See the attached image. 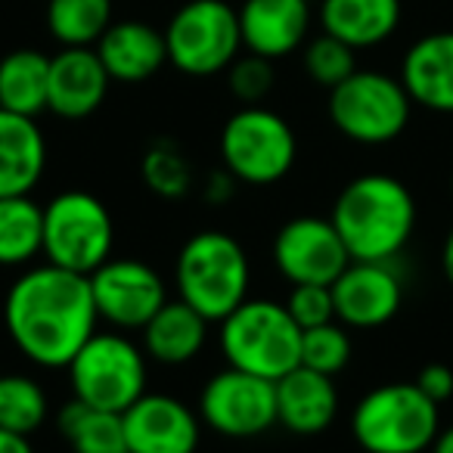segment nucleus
Returning <instances> with one entry per match:
<instances>
[{"label": "nucleus", "instance_id": "27", "mask_svg": "<svg viewBox=\"0 0 453 453\" xmlns=\"http://www.w3.org/2000/svg\"><path fill=\"white\" fill-rule=\"evenodd\" d=\"M112 26V0H47V28L63 47H96Z\"/></svg>", "mask_w": 453, "mask_h": 453}, {"label": "nucleus", "instance_id": "14", "mask_svg": "<svg viewBox=\"0 0 453 453\" xmlns=\"http://www.w3.org/2000/svg\"><path fill=\"white\" fill-rule=\"evenodd\" d=\"M335 320L348 329H376L395 320L403 283L391 261H351L333 283Z\"/></svg>", "mask_w": 453, "mask_h": 453}, {"label": "nucleus", "instance_id": "22", "mask_svg": "<svg viewBox=\"0 0 453 453\" xmlns=\"http://www.w3.org/2000/svg\"><path fill=\"white\" fill-rule=\"evenodd\" d=\"M208 323L211 320H205L199 311L189 308L183 298H174V302L168 298V302L156 311V317L140 329V333H143L146 357H152L156 364H165V366L189 364V360L205 348Z\"/></svg>", "mask_w": 453, "mask_h": 453}, {"label": "nucleus", "instance_id": "30", "mask_svg": "<svg viewBox=\"0 0 453 453\" xmlns=\"http://www.w3.org/2000/svg\"><path fill=\"white\" fill-rule=\"evenodd\" d=\"M351 360V335L339 320L323 323L314 329H302V366L323 376H335Z\"/></svg>", "mask_w": 453, "mask_h": 453}, {"label": "nucleus", "instance_id": "28", "mask_svg": "<svg viewBox=\"0 0 453 453\" xmlns=\"http://www.w3.org/2000/svg\"><path fill=\"white\" fill-rule=\"evenodd\" d=\"M47 391L41 382L22 372H7L0 376V428L19 434L38 432L47 422Z\"/></svg>", "mask_w": 453, "mask_h": 453}, {"label": "nucleus", "instance_id": "34", "mask_svg": "<svg viewBox=\"0 0 453 453\" xmlns=\"http://www.w3.org/2000/svg\"><path fill=\"white\" fill-rule=\"evenodd\" d=\"M416 385L426 397H432L434 403H444L453 397V370L447 364H426L416 376Z\"/></svg>", "mask_w": 453, "mask_h": 453}, {"label": "nucleus", "instance_id": "20", "mask_svg": "<svg viewBox=\"0 0 453 453\" xmlns=\"http://www.w3.org/2000/svg\"><path fill=\"white\" fill-rule=\"evenodd\" d=\"M401 84L416 106L453 115V32H434L410 44Z\"/></svg>", "mask_w": 453, "mask_h": 453}, {"label": "nucleus", "instance_id": "5", "mask_svg": "<svg viewBox=\"0 0 453 453\" xmlns=\"http://www.w3.org/2000/svg\"><path fill=\"white\" fill-rule=\"evenodd\" d=\"M441 432L438 403L416 382H385L366 391L351 413V434L366 453H422Z\"/></svg>", "mask_w": 453, "mask_h": 453}, {"label": "nucleus", "instance_id": "33", "mask_svg": "<svg viewBox=\"0 0 453 453\" xmlns=\"http://www.w3.org/2000/svg\"><path fill=\"white\" fill-rule=\"evenodd\" d=\"M283 304L292 314V320L302 329H314V326H323V323L335 320L333 286H314V283L292 286L289 298H286Z\"/></svg>", "mask_w": 453, "mask_h": 453}, {"label": "nucleus", "instance_id": "8", "mask_svg": "<svg viewBox=\"0 0 453 453\" xmlns=\"http://www.w3.org/2000/svg\"><path fill=\"white\" fill-rule=\"evenodd\" d=\"M115 224L103 199L65 189L44 205V258L75 273H90L112 258Z\"/></svg>", "mask_w": 453, "mask_h": 453}, {"label": "nucleus", "instance_id": "23", "mask_svg": "<svg viewBox=\"0 0 453 453\" xmlns=\"http://www.w3.org/2000/svg\"><path fill=\"white\" fill-rule=\"evenodd\" d=\"M320 26L354 50H366L397 32L401 0H323Z\"/></svg>", "mask_w": 453, "mask_h": 453}, {"label": "nucleus", "instance_id": "12", "mask_svg": "<svg viewBox=\"0 0 453 453\" xmlns=\"http://www.w3.org/2000/svg\"><path fill=\"white\" fill-rule=\"evenodd\" d=\"M90 292L100 320L115 329H143L168 302L162 273L140 258H109L90 273Z\"/></svg>", "mask_w": 453, "mask_h": 453}, {"label": "nucleus", "instance_id": "39", "mask_svg": "<svg viewBox=\"0 0 453 453\" xmlns=\"http://www.w3.org/2000/svg\"><path fill=\"white\" fill-rule=\"evenodd\" d=\"M450 196H453V174H450Z\"/></svg>", "mask_w": 453, "mask_h": 453}, {"label": "nucleus", "instance_id": "29", "mask_svg": "<svg viewBox=\"0 0 453 453\" xmlns=\"http://www.w3.org/2000/svg\"><path fill=\"white\" fill-rule=\"evenodd\" d=\"M140 174H143L146 187H150L152 193L165 196V199H180V196H187L189 187H193V168H189L180 146L171 143V140H156V143L143 152Z\"/></svg>", "mask_w": 453, "mask_h": 453}, {"label": "nucleus", "instance_id": "3", "mask_svg": "<svg viewBox=\"0 0 453 453\" xmlns=\"http://www.w3.org/2000/svg\"><path fill=\"white\" fill-rule=\"evenodd\" d=\"M177 296L205 320L220 323L249 298V255L224 230H202L183 242L174 267Z\"/></svg>", "mask_w": 453, "mask_h": 453}, {"label": "nucleus", "instance_id": "7", "mask_svg": "<svg viewBox=\"0 0 453 453\" xmlns=\"http://www.w3.org/2000/svg\"><path fill=\"white\" fill-rule=\"evenodd\" d=\"M413 100L401 78L385 72L357 69L351 78L329 90V121L342 137L364 146L391 143L410 125Z\"/></svg>", "mask_w": 453, "mask_h": 453}, {"label": "nucleus", "instance_id": "6", "mask_svg": "<svg viewBox=\"0 0 453 453\" xmlns=\"http://www.w3.org/2000/svg\"><path fill=\"white\" fill-rule=\"evenodd\" d=\"M65 370L72 397L88 407L125 413L146 395V351L121 333H94Z\"/></svg>", "mask_w": 453, "mask_h": 453}, {"label": "nucleus", "instance_id": "13", "mask_svg": "<svg viewBox=\"0 0 453 453\" xmlns=\"http://www.w3.org/2000/svg\"><path fill=\"white\" fill-rule=\"evenodd\" d=\"M273 265L292 286H333L351 265V255L333 220L304 214L280 226L273 240Z\"/></svg>", "mask_w": 453, "mask_h": 453}, {"label": "nucleus", "instance_id": "21", "mask_svg": "<svg viewBox=\"0 0 453 453\" xmlns=\"http://www.w3.org/2000/svg\"><path fill=\"white\" fill-rule=\"evenodd\" d=\"M47 168V140L38 121L0 109V199L32 196Z\"/></svg>", "mask_w": 453, "mask_h": 453}, {"label": "nucleus", "instance_id": "35", "mask_svg": "<svg viewBox=\"0 0 453 453\" xmlns=\"http://www.w3.org/2000/svg\"><path fill=\"white\" fill-rule=\"evenodd\" d=\"M234 183H236V177L230 174V171H224V174H211V177H208L205 196H208V199H214V202L230 199V193H234Z\"/></svg>", "mask_w": 453, "mask_h": 453}, {"label": "nucleus", "instance_id": "31", "mask_svg": "<svg viewBox=\"0 0 453 453\" xmlns=\"http://www.w3.org/2000/svg\"><path fill=\"white\" fill-rule=\"evenodd\" d=\"M354 47H348L345 41L333 38V35H317L314 41H308L304 47V72L314 84L320 88H339L345 78H351L357 72V59H354Z\"/></svg>", "mask_w": 453, "mask_h": 453}, {"label": "nucleus", "instance_id": "1", "mask_svg": "<svg viewBox=\"0 0 453 453\" xmlns=\"http://www.w3.org/2000/svg\"><path fill=\"white\" fill-rule=\"evenodd\" d=\"M90 277L57 265L26 271L7 292L4 326L13 345L44 370H65L96 333Z\"/></svg>", "mask_w": 453, "mask_h": 453}, {"label": "nucleus", "instance_id": "4", "mask_svg": "<svg viewBox=\"0 0 453 453\" xmlns=\"http://www.w3.org/2000/svg\"><path fill=\"white\" fill-rule=\"evenodd\" d=\"M220 351L226 366L277 382L302 366V326L292 320L286 304L246 298L220 320Z\"/></svg>", "mask_w": 453, "mask_h": 453}, {"label": "nucleus", "instance_id": "32", "mask_svg": "<svg viewBox=\"0 0 453 453\" xmlns=\"http://www.w3.org/2000/svg\"><path fill=\"white\" fill-rule=\"evenodd\" d=\"M277 81V72H273V59L258 57V53H242L230 63L226 69V84H230V94L242 103V106H261L265 96L273 90Z\"/></svg>", "mask_w": 453, "mask_h": 453}, {"label": "nucleus", "instance_id": "15", "mask_svg": "<svg viewBox=\"0 0 453 453\" xmlns=\"http://www.w3.org/2000/svg\"><path fill=\"white\" fill-rule=\"evenodd\" d=\"M131 453H196L202 438V419L193 407L171 395H150L121 413Z\"/></svg>", "mask_w": 453, "mask_h": 453}, {"label": "nucleus", "instance_id": "36", "mask_svg": "<svg viewBox=\"0 0 453 453\" xmlns=\"http://www.w3.org/2000/svg\"><path fill=\"white\" fill-rule=\"evenodd\" d=\"M0 453H35V447L28 441V434L0 428Z\"/></svg>", "mask_w": 453, "mask_h": 453}, {"label": "nucleus", "instance_id": "37", "mask_svg": "<svg viewBox=\"0 0 453 453\" xmlns=\"http://www.w3.org/2000/svg\"><path fill=\"white\" fill-rule=\"evenodd\" d=\"M441 271H444L447 283L453 286V226L444 236V249H441Z\"/></svg>", "mask_w": 453, "mask_h": 453}, {"label": "nucleus", "instance_id": "16", "mask_svg": "<svg viewBox=\"0 0 453 453\" xmlns=\"http://www.w3.org/2000/svg\"><path fill=\"white\" fill-rule=\"evenodd\" d=\"M109 78L94 47H63L50 57V84H47V112L65 121H81L103 106L109 94Z\"/></svg>", "mask_w": 453, "mask_h": 453}, {"label": "nucleus", "instance_id": "19", "mask_svg": "<svg viewBox=\"0 0 453 453\" xmlns=\"http://www.w3.org/2000/svg\"><path fill=\"white\" fill-rule=\"evenodd\" d=\"M96 57L103 59L109 78L121 84H140L152 78L168 63L165 32L146 26L140 19H121L103 32L96 41Z\"/></svg>", "mask_w": 453, "mask_h": 453}, {"label": "nucleus", "instance_id": "26", "mask_svg": "<svg viewBox=\"0 0 453 453\" xmlns=\"http://www.w3.org/2000/svg\"><path fill=\"white\" fill-rule=\"evenodd\" d=\"M44 255V205L32 196L0 199V267H22Z\"/></svg>", "mask_w": 453, "mask_h": 453}, {"label": "nucleus", "instance_id": "24", "mask_svg": "<svg viewBox=\"0 0 453 453\" xmlns=\"http://www.w3.org/2000/svg\"><path fill=\"white\" fill-rule=\"evenodd\" d=\"M47 84H50L47 53L19 47L0 59V109L38 119L41 112H47Z\"/></svg>", "mask_w": 453, "mask_h": 453}, {"label": "nucleus", "instance_id": "11", "mask_svg": "<svg viewBox=\"0 0 453 453\" xmlns=\"http://www.w3.org/2000/svg\"><path fill=\"white\" fill-rule=\"evenodd\" d=\"M199 419L224 438H258L277 426V385L255 372H214L199 395Z\"/></svg>", "mask_w": 453, "mask_h": 453}, {"label": "nucleus", "instance_id": "9", "mask_svg": "<svg viewBox=\"0 0 453 453\" xmlns=\"http://www.w3.org/2000/svg\"><path fill=\"white\" fill-rule=\"evenodd\" d=\"M168 63L189 78L226 72L242 50L240 13L224 0H187L165 26Z\"/></svg>", "mask_w": 453, "mask_h": 453}, {"label": "nucleus", "instance_id": "2", "mask_svg": "<svg viewBox=\"0 0 453 453\" xmlns=\"http://www.w3.org/2000/svg\"><path fill=\"white\" fill-rule=\"evenodd\" d=\"M329 220L351 261H391L413 236L416 202L397 177L360 174L335 196Z\"/></svg>", "mask_w": 453, "mask_h": 453}, {"label": "nucleus", "instance_id": "18", "mask_svg": "<svg viewBox=\"0 0 453 453\" xmlns=\"http://www.w3.org/2000/svg\"><path fill=\"white\" fill-rule=\"evenodd\" d=\"M277 426L289 428L292 434L326 432L339 413V391L333 376H323L308 366H296L277 382Z\"/></svg>", "mask_w": 453, "mask_h": 453}, {"label": "nucleus", "instance_id": "17", "mask_svg": "<svg viewBox=\"0 0 453 453\" xmlns=\"http://www.w3.org/2000/svg\"><path fill=\"white\" fill-rule=\"evenodd\" d=\"M242 47L267 59H283L304 44L311 28L308 0H242Z\"/></svg>", "mask_w": 453, "mask_h": 453}, {"label": "nucleus", "instance_id": "38", "mask_svg": "<svg viewBox=\"0 0 453 453\" xmlns=\"http://www.w3.org/2000/svg\"><path fill=\"white\" fill-rule=\"evenodd\" d=\"M428 453H453V426L441 428L438 438H434L432 447H428Z\"/></svg>", "mask_w": 453, "mask_h": 453}, {"label": "nucleus", "instance_id": "10", "mask_svg": "<svg viewBox=\"0 0 453 453\" xmlns=\"http://www.w3.org/2000/svg\"><path fill=\"white\" fill-rule=\"evenodd\" d=\"M298 156L296 131L280 112L265 106H242L220 131L224 168L240 183L271 187L292 171Z\"/></svg>", "mask_w": 453, "mask_h": 453}, {"label": "nucleus", "instance_id": "25", "mask_svg": "<svg viewBox=\"0 0 453 453\" xmlns=\"http://www.w3.org/2000/svg\"><path fill=\"white\" fill-rule=\"evenodd\" d=\"M59 434L75 453H131L121 413L96 410L72 397L57 416Z\"/></svg>", "mask_w": 453, "mask_h": 453}]
</instances>
